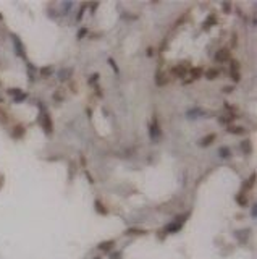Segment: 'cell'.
Masks as SVG:
<instances>
[{"mask_svg":"<svg viewBox=\"0 0 257 259\" xmlns=\"http://www.w3.org/2000/svg\"><path fill=\"white\" fill-rule=\"evenodd\" d=\"M215 138H217V134H215V133H212V134H210V136H205L204 139H202V143H201V144H202V146H207V144H212V141L215 139Z\"/></svg>","mask_w":257,"mask_h":259,"instance_id":"obj_1","label":"cell"},{"mask_svg":"<svg viewBox=\"0 0 257 259\" xmlns=\"http://www.w3.org/2000/svg\"><path fill=\"white\" fill-rule=\"evenodd\" d=\"M218 75V71H215V70H210V73H207V78L209 80H215V76Z\"/></svg>","mask_w":257,"mask_h":259,"instance_id":"obj_2","label":"cell"},{"mask_svg":"<svg viewBox=\"0 0 257 259\" xmlns=\"http://www.w3.org/2000/svg\"><path fill=\"white\" fill-rule=\"evenodd\" d=\"M231 133H244V128H241V126H238V128H231L230 130Z\"/></svg>","mask_w":257,"mask_h":259,"instance_id":"obj_3","label":"cell"}]
</instances>
